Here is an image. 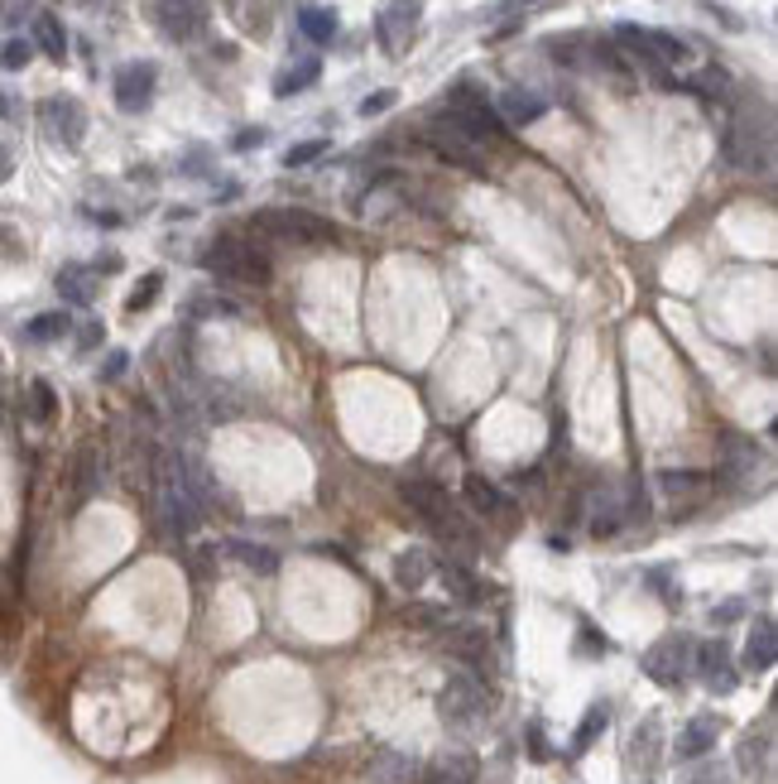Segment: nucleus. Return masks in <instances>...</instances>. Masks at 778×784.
I'll return each instance as SVG.
<instances>
[{"instance_id":"obj_38","label":"nucleus","mask_w":778,"mask_h":784,"mask_svg":"<svg viewBox=\"0 0 778 784\" xmlns=\"http://www.w3.org/2000/svg\"><path fill=\"white\" fill-rule=\"evenodd\" d=\"M30 58H34V48L24 44V39H10L5 48H0V68H5V72H20Z\"/></svg>"},{"instance_id":"obj_28","label":"nucleus","mask_w":778,"mask_h":784,"mask_svg":"<svg viewBox=\"0 0 778 784\" xmlns=\"http://www.w3.org/2000/svg\"><path fill=\"white\" fill-rule=\"evenodd\" d=\"M34 44H39L44 54L54 58V63H63V58H68V34H63V24H58L54 15H39V20H34Z\"/></svg>"},{"instance_id":"obj_1","label":"nucleus","mask_w":778,"mask_h":784,"mask_svg":"<svg viewBox=\"0 0 778 784\" xmlns=\"http://www.w3.org/2000/svg\"><path fill=\"white\" fill-rule=\"evenodd\" d=\"M150 491H154V515H160L168 535H192L202 525V505L192 496L174 448H150Z\"/></svg>"},{"instance_id":"obj_41","label":"nucleus","mask_w":778,"mask_h":784,"mask_svg":"<svg viewBox=\"0 0 778 784\" xmlns=\"http://www.w3.org/2000/svg\"><path fill=\"white\" fill-rule=\"evenodd\" d=\"M389 106H394V92H375V96H366V102H361V116H380V112H389Z\"/></svg>"},{"instance_id":"obj_39","label":"nucleus","mask_w":778,"mask_h":784,"mask_svg":"<svg viewBox=\"0 0 778 784\" xmlns=\"http://www.w3.org/2000/svg\"><path fill=\"white\" fill-rule=\"evenodd\" d=\"M404 621H413V625H437V631H443V625H452L447 607H428V601H423V607H413Z\"/></svg>"},{"instance_id":"obj_4","label":"nucleus","mask_w":778,"mask_h":784,"mask_svg":"<svg viewBox=\"0 0 778 784\" xmlns=\"http://www.w3.org/2000/svg\"><path fill=\"white\" fill-rule=\"evenodd\" d=\"M255 232L294 241V246H337V241H342V232H337L327 217L303 212V208H264V212H255Z\"/></svg>"},{"instance_id":"obj_26","label":"nucleus","mask_w":778,"mask_h":784,"mask_svg":"<svg viewBox=\"0 0 778 784\" xmlns=\"http://www.w3.org/2000/svg\"><path fill=\"white\" fill-rule=\"evenodd\" d=\"M102 443H82L78 448V477H72V487H78V501H92L96 487H102Z\"/></svg>"},{"instance_id":"obj_24","label":"nucleus","mask_w":778,"mask_h":784,"mask_svg":"<svg viewBox=\"0 0 778 784\" xmlns=\"http://www.w3.org/2000/svg\"><path fill=\"white\" fill-rule=\"evenodd\" d=\"M543 112H549V102H543L539 92H529V87H509L500 92V112L495 116H505V120H515V126H533Z\"/></svg>"},{"instance_id":"obj_32","label":"nucleus","mask_w":778,"mask_h":784,"mask_svg":"<svg viewBox=\"0 0 778 784\" xmlns=\"http://www.w3.org/2000/svg\"><path fill=\"white\" fill-rule=\"evenodd\" d=\"M24 332H30L34 342H58V337L68 332V313H39V318H30Z\"/></svg>"},{"instance_id":"obj_12","label":"nucleus","mask_w":778,"mask_h":784,"mask_svg":"<svg viewBox=\"0 0 778 784\" xmlns=\"http://www.w3.org/2000/svg\"><path fill=\"white\" fill-rule=\"evenodd\" d=\"M419 15H423L419 0H389L380 24H375V34H380L385 54H404L409 39H413V30H419Z\"/></svg>"},{"instance_id":"obj_40","label":"nucleus","mask_w":778,"mask_h":784,"mask_svg":"<svg viewBox=\"0 0 778 784\" xmlns=\"http://www.w3.org/2000/svg\"><path fill=\"white\" fill-rule=\"evenodd\" d=\"M543 5H553V0H500L495 15H529V10H543Z\"/></svg>"},{"instance_id":"obj_48","label":"nucleus","mask_w":778,"mask_h":784,"mask_svg":"<svg viewBox=\"0 0 778 784\" xmlns=\"http://www.w3.org/2000/svg\"><path fill=\"white\" fill-rule=\"evenodd\" d=\"M0 241H5V232H0Z\"/></svg>"},{"instance_id":"obj_21","label":"nucleus","mask_w":778,"mask_h":784,"mask_svg":"<svg viewBox=\"0 0 778 784\" xmlns=\"http://www.w3.org/2000/svg\"><path fill=\"white\" fill-rule=\"evenodd\" d=\"M481 780V761L471 751H443L428 765V784H476Z\"/></svg>"},{"instance_id":"obj_27","label":"nucleus","mask_w":778,"mask_h":784,"mask_svg":"<svg viewBox=\"0 0 778 784\" xmlns=\"http://www.w3.org/2000/svg\"><path fill=\"white\" fill-rule=\"evenodd\" d=\"M58 294L68 299V304H92L96 299V274L87 265H63L58 270Z\"/></svg>"},{"instance_id":"obj_3","label":"nucleus","mask_w":778,"mask_h":784,"mask_svg":"<svg viewBox=\"0 0 778 784\" xmlns=\"http://www.w3.org/2000/svg\"><path fill=\"white\" fill-rule=\"evenodd\" d=\"M404 501L413 505V511L423 515V525H433L443 539H452V545L461 549H471V525H467V515L457 511V501L447 496V487H437V481H404Z\"/></svg>"},{"instance_id":"obj_23","label":"nucleus","mask_w":778,"mask_h":784,"mask_svg":"<svg viewBox=\"0 0 778 784\" xmlns=\"http://www.w3.org/2000/svg\"><path fill=\"white\" fill-rule=\"evenodd\" d=\"M428 577H433V553L428 549L413 545V549H399L394 553V583L404 587V593H419Z\"/></svg>"},{"instance_id":"obj_47","label":"nucleus","mask_w":778,"mask_h":784,"mask_svg":"<svg viewBox=\"0 0 778 784\" xmlns=\"http://www.w3.org/2000/svg\"><path fill=\"white\" fill-rule=\"evenodd\" d=\"M697 784H726V780H721V775H702Z\"/></svg>"},{"instance_id":"obj_5","label":"nucleus","mask_w":778,"mask_h":784,"mask_svg":"<svg viewBox=\"0 0 778 784\" xmlns=\"http://www.w3.org/2000/svg\"><path fill=\"white\" fill-rule=\"evenodd\" d=\"M202 265L222 284H264L270 280V260H264V250H255L250 241H240V236H216L212 250L202 256Z\"/></svg>"},{"instance_id":"obj_43","label":"nucleus","mask_w":778,"mask_h":784,"mask_svg":"<svg viewBox=\"0 0 778 784\" xmlns=\"http://www.w3.org/2000/svg\"><path fill=\"white\" fill-rule=\"evenodd\" d=\"M10 178H15V154L0 144V184H10Z\"/></svg>"},{"instance_id":"obj_42","label":"nucleus","mask_w":778,"mask_h":784,"mask_svg":"<svg viewBox=\"0 0 778 784\" xmlns=\"http://www.w3.org/2000/svg\"><path fill=\"white\" fill-rule=\"evenodd\" d=\"M126 361H130L126 352H111V356H106V371H102V376H106V381H116L120 371H126Z\"/></svg>"},{"instance_id":"obj_16","label":"nucleus","mask_w":778,"mask_h":784,"mask_svg":"<svg viewBox=\"0 0 778 784\" xmlns=\"http://www.w3.org/2000/svg\"><path fill=\"white\" fill-rule=\"evenodd\" d=\"M366 780L370 784H419V761H413L409 751L380 746V751L366 761Z\"/></svg>"},{"instance_id":"obj_17","label":"nucleus","mask_w":778,"mask_h":784,"mask_svg":"<svg viewBox=\"0 0 778 784\" xmlns=\"http://www.w3.org/2000/svg\"><path fill=\"white\" fill-rule=\"evenodd\" d=\"M437 577H443L447 597H452L457 607H481V597H485V583H481V577L467 569V563H457V559H443V563H437Z\"/></svg>"},{"instance_id":"obj_9","label":"nucleus","mask_w":778,"mask_h":784,"mask_svg":"<svg viewBox=\"0 0 778 784\" xmlns=\"http://www.w3.org/2000/svg\"><path fill=\"white\" fill-rule=\"evenodd\" d=\"M423 140H428V150L437 154V160H447V164H457V168H467V174H485V150L481 144H471L461 130L452 126V120H443L437 116L428 130H423Z\"/></svg>"},{"instance_id":"obj_7","label":"nucleus","mask_w":778,"mask_h":784,"mask_svg":"<svg viewBox=\"0 0 778 784\" xmlns=\"http://www.w3.org/2000/svg\"><path fill=\"white\" fill-rule=\"evenodd\" d=\"M437 717H443L447 727H476L485 717V683L471 669H457L452 679L443 683V693H437Z\"/></svg>"},{"instance_id":"obj_34","label":"nucleus","mask_w":778,"mask_h":784,"mask_svg":"<svg viewBox=\"0 0 778 784\" xmlns=\"http://www.w3.org/2000/svg\"><path fill=\"white\" fill-rule=\"evenodd\" d=\"M707 472H659V487L668 491V496H687V491H702L707 487Z\"/></svg>"},{"instance_id":"obj_35","label":"nucleus","mask_w":778,"mask_h":784,"mask_svg":"<svg viewBox=\"0 0 778 784\" xmlns=\"http://www.w3.org/2000/svg\"><path fill=\"white\" fill-rule=\"evenodd\" d=\"M764 756H769V741H755V737H745L740 741V765H745V775H764Z\"/></svg>"},{"instance_id":"obj_30","label":"nucleus","mask_w":778,"mask_h":784,"mask_svg":"<svg viewBox=\"0 0 778 784\" xmlns=\"http://www.w3.org/2000/svg\"><path fill=\"white\" fill-rule=\"evenodd\" d=\"M318 72H322V68H318V63H313V58H308V63H303V68H288V72H279L274 92H279V96H294V92H303V87H313V82H318Z\"/></svg>"},{"instance_id":"obj_44","label":"nucleus","mask_w":778,"mask_h":784,"mask_svg":"<svg viewBox=\"0 0 778 784\" xmlns=\"http://www.w3.org/2000/svg\"><path fill=\"white\" fill-rule=\"evenodd\" d=\"M260 140H264V130H240V136H236V150H255Z\"/></svg>"},{"instance_id":"obj_14","label":"nucleus","mask_w":778,"mask_h":784,"mask_svg":"<svg viewBox=\"0 0 778 784\" xmlns=\"http://www.w3.org/2000/svg\"><path fill=\"white\" fill-rule=\"evenodd\" d=\"M692 665H697V674H702V683H707V689H716V693H735V665H731V650H726V641L697 645Z\"/></svg>"},{"instance_id":"obj_37","label":"nucleus","mask_w":778,"mask_h":784,"mask_svg":"<svg viewBox=\"0 0 778 784\" xmlns=\"http://www.w3.org/2000/svg\"><path fill=\"white\" fill-rule=\"evenodd\" d=\"M322 154H327V140H303V144H294V150L284 154V164H288V168H303V164L322 160Z\"/></svg>"},{"instance_id":"obj_46","label":"nucleus","mask_w":778,"mask_h":784,"mask_svg":"<svg viewBox=\"0 0 778 784\" xmlns=\"http://www.w3.org/2000/svg\"><path fill=\"white\" fill-rule=\"evenodd\" d=\"M735 617H740V607H735V601H726V607L716 611V621H735Z\"/></svg>"},{"instance_id":"obj_25","label":"nucleus","mask_w":778,"mask_h":784,"mask_svg":"<svg viewBox=\"0 0 778 784\" xmlns=\"http://www.w3.org/2000/svg\"><path fill=\"white\" fill-rule=\"evenodd\" d=\"M226 553L240 563V569H250V573H260V577L279 573V553L270 545H255V539H226Z\"/></svg>"},{"instance_id":"obj_8","label":"nucleus","mask_w":778,"mask_h":784,"mask_svg":"<svg viewBox=\"0 0 778 784\" xmlns=\"http://www.w3.org/2000/svg\"><path fill=\"white\" fill-rule=\"evenodd\" d=\"M615 39L635 54V63L644 68H673V63H687V44L677 34H663V30H644V24H615Z\"/></svg>"},{"instance_id":"obj_11","label":"nucleus","mask_w":778,"mask_h":784,"mask_svg":"<svg viewBox=\"0 0 778 784\" xmlns=\"http://www.w3.org/2000/svg\"><path fill=\"white\" fill-rule=\"evenodd\" d=\"M39 120H44V130L54 136L58 144H82V130H87V112H82L72 96H48V102L39 106Z\"/></svg>"},{"instance_id":"obj_10","label":"nucleus","mask_w":778,"mask_h":784,"mask_svg":"<svg viewBox=\"0 0 778 784\" xmlns=\"http://www.w3.org/2000/svg\"><path fill=\"white\" fill-rule=\"evenodd\" d=\"M687 669H692V641L687 635H663L659 645L644 650V674H649L653 683H663V689L683 683Z\"/></svg>"},{"instance_id":"obj_36","label":"nucleus","mask_w":778,"mask_h":784,"mask_svg":"<svg viewBox=\"0 0 778 784\" xmlns=\"http://www.w3.org/2000/svg\"><path fill=\"white\" fill-rule=\"evenodd\" d=\"M160 289H164V274H144V280L135 284V294L126 299V308L130 313H140V308H150L154 299H160Z\"/></svg>"},{"instance_id":"obj_22","label":"nucleus","mask_w":778,"mask_h":784,"mask_svg":"<svg viewBox=\"0 0 778 784\" xmlns=\"http://www.w3.org/2000/svg\"><path fill=\"white\" fill-rule=\"evenodd\" d=\"M774 659H778V631H774V617H755V625H750V641H745V665L764 674V669H774Z\"/></svg>"},{"instance_id":"obj_15","label":"nucleus","mask_w":778,"mask_h":784,"mask_svg":"<svg viewBox=\"0 0 778 784\" xmlns=\"http://www.w3.org/2000/svg\"><path fill=\"white\" fill-rule=\"evenodd\" d=\"M443 645L461 665H485V655H491V635H485V625H476V621L443 625Z\"/></svg>"},{"instance_id":"obj_6","label":"nucleus","mask_w":778,"mask_h":784,"mask_svg":"<svg viewBox=\"0 0 778 784\" xmlns=\"http://www.w3.org/2000/svg\"><path fill=\"white\" fill-rule=\"evenodd\" d=\"M443 120H452L461 136H467L471 144H481V150L505 140V120L495 116V106H485V96H476L471 87H457L452 96H447Z\"/></svg>"},{"instance_id":"obj_18","label":"nucleus","mask_w":778,"mask_h":784,"mask_svg":"<svg viewBox=\"0 0 778 784\" xmlns=\"http://www.w3.org/2000/svg\"><path fill=\"white\" fill-rule=\"evenodd\" d=\"M154 15H160V30L168 34V39H192V34L202 30V5L198 0H160Z\"/></svg>"},{"instance_id":"obj_13","label":"nucleus","mask_w":778,"mask_h":784,"mask_svg":"<svg viewBox=\"0 0 778 784\" xmlns=\"http://www.w3.org/2000/svg\"><path fill=\"white\" fill-rule=\"evenodd\" d=\"M154 82H160L154 63H126L116 72V106L120 112H144L154 102Z\"/></svg>"},{"instance_id":"obj_29","label":"nucleus","mask_w":778,"mask_h":784,"mask_svg":"<svg viewBox=\"0 0 778 784\" xmlns=\"http://www.w3.org/2000/svg\"><path fill=\"white\" fill-rule=\"evenodd\" d=\"M298 30L308 34L313 44H332L337 39V15H332V10H322V5H308L298 15Z\"/></svg>"},{"instance_id":"obj_45","label":"nucleus","mask_w":778,"mask_h":784,"mask_svg":"<svg viewBox=\"0 0 778 784\" xmlns=\"http://www.w3.org/2000/svg\"><path fill=\"white\" fill-rule=\"evenodd\" d=\"M96 342H102V328L92 323V328H82V347H96Z\"/></svg>"},{"instance_id":"obj_31","label":"nucleus","mask_w":778,"mask_h":784,"mask_svg":"<svg viewBox=\"0 0 778 784\" xmlns=\"http://www.w3.org/2000/svg\"><path fill=\"white\" fill-rule=\"evenodd\" d=\"M30 414L39 419V424H48V419L58 414V395L48 381H30Z\"/></svg>"},{"instance_id":"obj_20","label":"nucleus","mask_w":778,"mask_h":784,"mask_svg":"<svg viewBox=\"0 0 778 784\" xmlns=\"http://www.w3.org/2000/svg\"><path fill=\"white\" fill-rule=\"evenodd\" d=\"M467 501L476 515H485V520H509V515H515V501L485 477H467Z\"/></svg>"},{"instance_id":"obj_33","label":"nucleus","mask_w":778,"mask_h":784,"mask_svg":"<svg viewBox=\"0 0 778 784\" xmlns=\"http://www.w3.org/2000/svg\"><path fill=\"white\" fill-rule=\"evenodd\" d=\"M601 732H605V703H596V707H587V717H581V727H577V737H573V751L581 756L596 737H601Z\"/></svg>"},{"instance_id":"obj_2","label":"nucleus","mask_w":778,"mask_h":784,"mask_svg":"<svg viewBox=\"0 0 778 784\" xmlns=\"http://www.w3.org/2000/svg\"><path fill=\"white\" fill-rule=\"evenodd\" d=\"M721 154H726V164L731 168H740V174H764L769 160H774V120H769V112L759 106V116H755V106H740V112L726 120Z\"/></svg>"},{"instance_id":"obj_19","label":"nucleus","mask_w":778,"mask_h":784,"mask_svg":"<svg viewBox=\"0 0 778 784\" xmlns=\"http://www.w3.org/2000/svg\"><path fill=\"white\" fill-rule=\"evenodd\" d=\"M716 737H721V722L707 717V713H702V717H692L687 727L677 732V746H673V751H677V761H702V756H707L711 746H716Z\"/></svg>"}]
</instances>
